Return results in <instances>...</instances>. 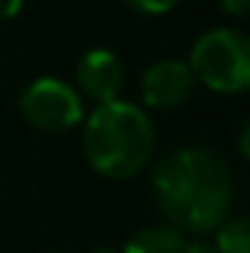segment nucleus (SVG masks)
<instances>
[{
	"instance_id": "1",
	"label": "nucleus",
	"mask_w": 250,
	"mask_h": 253,
	"mask_svg": "<svg viewBox=\"0 0 250 253\" xmlns=\"http://www.w3.org/2000/svg\"><path fill=\"white\" fill-rule=\"evenodd\" d=\"M153 197L165 224L186 236H209L233 215L236 180L221 153L203 144H186L159 159Z\"/></svg>"
},
{
	"instance_id": "2",
	"label": "nucleus",
	"mask_w": 250,
	"mask_h": 253,
	"mask_svg": "<svg viewBox=\"0 0 250 253\" xmlns=\"http://www.w3.org/2000/svg\"><path fill=\"white\" fill-rule=\"evenodd\" d=\"M83 121V150L94 174L106 180H129L153 162L156 126L141 106L118 97L97 103L94 112Z\"/></svg>"
},
{
	"instance_id": "3",
	"label": "nucleus",
	"mask_w": 250,
	"mask_h": 253,
	"mask_svg": "<svg viewBox=\"0 0 250 253\" xmlns=\"http://www.w3.org/2000/svg\"><path fill=\"white\" fill-rule=\"evenodd\" d=\"M188 68L194 83L206 85L209 91L242 94L250 85V39L242 30L215 27L194 42Z\"/></svg>"
},
{
	"instance_id": "4",
	"label": "nucleus",
	"mask_w": 250,
	"mask_h": 253,
	"mask_svg": "<svg viewBox=\"0 0 250 253\" xmlns=\"http://www.w3.org/2000/svg\"><path fill=\"white\" fill-rule=\"evenodd\" d=\"M21 115L24 121L42 132H68L83 124L85 106L80 91L59 77H39L21 91Z\"/></svg>"
},
{
	"instance_id": "5",
	"label": "nucleus",
	"mask_w": 250,
	"mask_h": 253,
	"mask_svg": "<svg viewBox=\"0 0 250 253\" xmlns=\"http://www.w3.org/2000/svg\"><path fill=\"white\" fill-rule=\"evenodd\" d=\"M194 74L188 62L180 59H162L153 62L141 77V100L153 112H174L186 106L194 94Z\"/></svg>"
},
{
	"instance_id": "6",
	"label": "nucleus",
	"mask_w": 250,
	"mask_h": 253,
	"mask_svg": "<svg viewBox=\"0 0 250 253\" xmlns=\"http://www.w3.org/2000/svg\"><path fill=\"white\" fill-rule=\"evenodd\" d=\"M126 71L124 62L118 59V53L106 50V47H94L88 53H83V59L77 62V91L80 97L91 100V103H109L118 100L124 91Z\"/></svg>"
},
{
	"instance_id": "7",
	"label": "nucleus",
	"mask_w": 250,
	"mask_h": 253,
	"mask_svg": "<svg viewBox=\"0 0 250 253\" xmlns=\"http://www.w3.org/2000/svg\"><path fill=\"white\" fill-rule=\"evenodd\" d=\"M186 245L188 236L183 230L171 224H153V227L138 230L121 248V253H186Z\"/></svg>"
},
{
	"instance_id": "8",
	"label": "nucleus",
	"mask_w": 250,
	"mask_h": 253,
	"mask_svg": "<svg viewBox=\"0 0 250 253\" xmlns=\"http://www.w3.org/2000/svg\"><path fill=\"white\" fill-rule=\"evenodd\" d=\"M212 245L218 253H250V221L248 218H227L215 233H212Z\"/></svg>"
},
{
	"instance_id": "9",
	"label": "nucleus",
	"mask_w": 250,
	"mask_h": 253,
	"mask_svg": "<svg viewBox=\"0 0 250 253\" xmlns=\"http://www.w3.org/2000/svg\"><path fill=\"white\" fill-rule=\"evenodd\" d=\"M126 6L144 12V15H168L180 0H124Z\"/></svg>"
},
{
	"instance_id": "10",
	"label": "nucleus",
	"mask_w": 250,
	"mask_h": 253,
	"mask_svg": "<svg viewBox=\"0 0 250 253\" xmlns=\"http://www.w3.org/2000/svg\"><path fill=\"white\" fill-rule=\"evenodd\" d=\"M186 253H218V251H215L212 239H206V236H188Z\"/></svg>"
},
{
	"instance_id": "11",
	"label": "nucleus",
	"mask_w": 250,
	"mask_h": 253,
	"mask_svg": "<svg viewBox=\"0 0 250 253\" xmlns=\"http://www.w3.org/2000/svg\"><path fill=\"white\" fill-rule=\"evenodd\" d=\"M221 3V9L227 12V15H233V18H245L250 9V0H218Z\"/></svg>"
},
{
	"instance_id": "12",
	"label": "nucleus",
	"mask_w": 250,
	"mask_h": 253,
	"mask_svg": "<svg viewBox=\"0 0 250 253\" xmlns=\"http://www.w3.org/2000/svg\"><path fill=\"white\" fill-rule=\"evenodd\" d=\"M21 9H24V0H0V21L15 18Z\"/></svg>"
},
{
	"instance_id": "13",
	"label": "nucleus",
	"mask_w": 250,
	"mask_h": 253,
	"mask_svg": "<svg viewBox=\"0 0 250 253\" xmlns=\"http://www.w3.org/2000/svg\"><path fill=\"white\" fill-rule=\"evenodd\" d=\"M248 138H250V126H242V135H239V144H242V156H248Z\"/></svg>"
},
{
	"instance_id": "14",
	"label": "nucleus",
	"mask_w": 250,
	"mask_h": 253,
	"mask_svg": "<svg viewBox=\"0 0 250 253\" xmlns=\"http://www.w3.org/2000/svg\"><path fill=\"white\" fill-rule=\"evenodd\" d=\"M91 253H121V251H115V248H109V245H100V248H94Z\"/></svg>"
}]
</instances>
